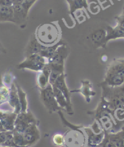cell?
<instances>
[{"mask_svg": "<svg viewBox=\"0 0 124 147\" xmlns=\"http://www.w3.org/2000/svg\"><path fill=\"white\" fill-rule=\"evenodd\" d=\"M122 60L123 61V62H124V59H122Z\"/></svg>", "mask_w": 124, "mask_h": 147, "instance_id": "f35d334b", "label": "cell"}, {"mask_svg": "<svg viewBox=\"0 0 124 147\" xmlns=\"http://www.w3.org/2000/svg\"><path fill=\"white\" fill-rule=\"evenodd\" d=\"M66 74L63 73L56 80L53 86L57 88L65 96L66 100L71 107L72 106L71 102V93L66 83Z\"/></svg>", "mask_w": 124, "mask_h": 147, "instance_id": "9a60e30c", "label": "cell"}, {"mask_svg": "<svg viewBox=\"0 0 124 147\" xmlns=\"http://www.w3.org/2000/svg\"><path fill=\"white\" fill-rule=\"evenodd\" d=\"M51 72V66L49 63H46L43 69L38 72V74L37 77V85L40 90L45 88L48 85L49 76Z\"/></svg>", "mask_w": 124, "mask_h": 147, "instance_id": "5bb4252c", "label": "cell"}, {"mask_svg": "<svg viewBox=\"0 0 124 147\" xmlns=\"http://www.w3.org/2000/svg\"><path fill=\"white\" fill-rule=\"evenodd\" d=\"M13 5V0H0V6L12 7Z\"/></svg>", "mask_w": 124, "mask_h": 147, "instance_id": "d6a6232c", "label": "cell"}, {"mask_svg": "<svg viewBox=\"0 0 124 147\" xmlns=\"http://www.w3.org/2000/svg\"><path fill=\"white\" fill-rule=\"evenodd\" d=\"M7 103L13 109V112L17 114L21 112L22 108L20 102L17 83L15 81L12 84L10 88V95Z\"/></svg>", "mask_w": 124, "mask_h": 147, "instance_id": "7c38bea8", "label": "cell"}, {"mask_svg": "<svg viewBox=\"0 0 124 147\" xmlns=\"http://www.w3.org/2000/svg\"><path fill=\"white\" fill-rule=\"evenodd\" d=\"M37 1V0H25L24 4H23V6L25 10V11L27 13L29 14L30 8L32 7L33 5L36 3Z\"/></svg>", "mask_w": 124, "mask_h": 147, "instance_id": "1f68e13d", "label": "cell"}, {"mask_svg": "<svg viewBox=\"0 0 124 147\" xmlns=\"http://www.w3.org/2000/svg\"><path fill=\"white\" fill-rule=\"evenodd\" d=\"M10 95V88L6 86L2 81V77L0 75V106L6 103L9 101Z\"/></svg>", "mask_w": 124, "mask_h": 147, "instance_id": "d4e9b609", "label": "cell"}, {"mask_svg": "<svg viewBox=\"0 0 124 147\" xmlns=\"http://www.w3.org/2000/svg\"><path fill=\"white\" fill-rule=\"evenodd\" d=\"M0 8H1V6H0Z\"/></svg>", "mask_w": 124, "mask_h": 147, "instance_id": "ab89813d", "label": "cell"}, {"mask_svg": "<svg viewBox=\"0 0 124 147\" xmlns=\"http://www.w3.org/2000/svg\"><path fill=\"white\" fill-rule=\"evenodd\" d=\"M0 53H4L6 54V50L4 48V46L0 43Z\"/></svg>", "mask_w": 124, "mask_h": 147, "instance_id": "d590c367", "label": "cell"}, {"mask_svg": "<svg viewBox=\"0 0 124 147\" xmlns=\"http://www.w3.org/2000/svg\"><path fill=\"white\" fill-rule=\"evenodd\" d=\"M86 136L87 147H97L99 146L103 140L105 136L104 131L101 133H95L93 131L90 126L84 127L83 128Z\"/></svg>", "mask_w": 124, "mask_h": 147, "instance_id": "30bf717a", "label": "cell"}, {"mask_svg": "<svg viewBox=\"0 0 124 147\" xmlns=\"http://www.w3.org/2000/svg\"><path fill=\"white\" fill-rule=\"evenodd\" d=\"M105 135L116 147H124V140L122 138L119 131L117 133H105Z\"/></svg>", "mask_w": 124, "mask_h": 147, "instance_id": "4316f807", "label": "cell"}, {"mask_svg": "<svg viewBox=\"0 0 124 147\" xmlns=\"http://www.w3.org/2000/svg\"><path fill=\"white\" fill-rule=\"evenodd\" d=\"M91 39L92 43L99 48H105L107 43L106 41V31L105 28H99L91 34Z\"/></svg>", "mask_w": 124, "mask_h": 147, "instance_id": "e0dca14e", "label": "cell"}, {"mask_svg": "<svg viewBox=\"0 0 124 147\" xmlns=\"http://www.w3.org/2000/svg\"><path fill=\"white\" fill-rule=\"evenodd\" d=\"M51 72L49 76V83L53 86L56 80L62 74L65 73V65L51 64Z\"/></svg>", "mask_w": 124, "mask_h": 147, "instance_id": "7402d4cb", "label": "cell"}, {"mask_svg": "<svg viewBox=\"0 0 124 147\" xmlns=\"http://www.w3.org/2000/svg\"><path fill=\"white\" fill-rule=\"evenodd\" d=\"M13 8L14 23L21 24L28 18L29 14L25 11L23 5L13 4Z\"/></svg>", "mask_w": 124, "mask_h": 147, "instance_id": "44dd1931", "label": "cell"}, {"mask_svg": "<svg viewBox=\"0 0 124 147\" xmlns=\"http://www.w3.org/2000/svg\"><path fill=\"white\" fill-rule=\"evenodd\" d=\"M119 133L120 135L121 136L122 138L123 139V140H124V126L121 128V129H120V131H119Z\"/></svg>", "mask_w": 124, "mask_h": 147, "instance_id": "e575fe53", "label": "cell"}, {"mask_svg": "<svg viewBox=\"0 0 124 147\" xmlns=\"http://www.w3.org/2000/svg\"><path fill=\"white\" fill-rule=\"evenodd\" d=\"M88 114L94 116V120L99 122L105 133H117L119 131L110 113L108 104L103 97H101L100 101L96 109L88 111Z\"/></svg>", "mask_w": 124, "mask_h": 147, "instance_id": "6da1fadb", "label": "cell"}, {"mask_svg": "<svg viewBox=\"0 0 124 147\" xmlns=\"http://www.w3.org/2000/svg\"><path fill=\"white\" fill-rule=\"evenodd\" d=\"M69 54V49L65 44L60 46L55 53L49 60L48 63L51 64L65 65V61Z\"/></svg>", "mask_w": 124, "mask_h": 147, "instance_id": "4fadbf2b", "label": "cell"}, {"mask_svg": "<svg viewBox=\"0 0 124 147\" xmlns=\"http://www.w3.org/2000/svg\"><path fill=\"white\" fill-rule=\"evenodd\" d=\"M13 140L16 147H28L25 144L23 134L13 130Z\"/></svg>", "mask_w": 124, "mask_h": 147, "instance_id": "83f0119b", "label": "cell"}, {"mask_svg": "<svg viewBox=\"0 0 124 147\" xmlns=\"http://www.w3.org/2000/svg\"><path fill=\"white\" fill-rule=\"evenodd\" d=\"M106 31V41L108 43L110 40H114L119 38H124V29L115 26H107Z\"/></svg>", "mask_w": 124, "mask_h": 147, "instance_id": "ac0fdd59", "label": "cell"}, {"mask_svg": "<svg viewBox=\"0 0 124 147\" xmlns=\"http://www.w3.org/2000/svg\"><path fill=\"white\" fill-rule=\"evenodd\" d=\"M44 47L45 46L41 45L35 38V36H34L30 40L26 48V57L32 54H40Z\"/></svg>", "mask_w": 124, "mask_h": 147, "instance_id": "d6986e66", "label": "cell"}, {"mask_svg": "<svg viewBox=\"0 0 124 147\" xmlns=\"http://www.w3.org/2000/svg\"><path fill=\"white\" fill-rule=\"evenodd\" d=\"M0 147H13V146H0Z\"/></svg>", "mask_w": 124, "mask_h": 147, "instance_id": "74e56055", "label": "cell"}, {"mask_svg": "<svg viewBox=\"0 0 124 147\" xmlns=\"http://www.w3.org/2000/svg\"><path fill=\"white\" fill-rule=\"evenodd\" d=\"M33 123L39 124V121L32 112L28 111L26 113H20L17 114L15 120L13 131L23 134L27 128Z\"/></svg>", "mask_w": 124, "mask_h": 147, "instance_id": "52a82bcc", "label": "cell"}, {"mask_svg": "<svg viewBox=\"0 0 124 147\" xmlns=\"http://www.w3.org/2000/svg\"><path fill=\"white\" fill-rule=\"evenodd\" d=\"M38 125V123L32 124L23 133L25 144L28 147L37 144L41 138Z\"/></svg>", "mask_w": 124, "mask_h": 147, "instance_id": "9c48e42d", "label": "cell"}, {"mask_svg": "<svg viewBox=\"0 0 124 147\" xmlns=\"http://www.w3.org/2000/svg\"><path fill=\"white\" fill-rule=\"evenodd\" d=\"M2 77V81L5 85L10 88L12 84L15 82L14 76L12 74L11 72L8 71L6 72L4 74L1 76Z\"/></svg>", "mask_w": 124, "mask_h": 147, "instance_id": "f1b7e54d", "label": "cell"}, {"mask_svg": "<svg viewBox=\"0 0 124 147\" xmlns=\"http://www.w3.org/2000/svg\"><path fill=\"white\" fill-rule=\"evenodd\" d=\"M69 6V14L73 16L74 13L82 9H85L87 11L88 10L89 5L88 0H66Z\"/></svg>", "mask_w": 124, "mask_h": 147, "instance_id": "ffe728a7", "label": "cell"}, {"mask_svg": "<svg viewBox=\"0 0 124 147\" xmlns=\"http://www.w3.org/2000/svg\"><path fill=\"white\" fill-rule=\"evenodd\" d=\"M64 44L65 43H64L63 41L60 40L57 43H56L53 45L45 46L44 49L41 51L40 54L48 60L54 55V54L55 53L57 50L58 49L59 47Z\"/></svg>", "mask_w": 124, "mask_h": 147, "instance_id": "603a6c76", "label": "cell"}, {"mask_svg": "<svg viewBox=\"0 0 124 147\" xmlns=\"http://www.w3.org/2000/svg\"><path fill=\"white\" fill-rule=\"evenodd\" d=\"M122 14L124 15V6H123V9H122Z\"/></svg>", "mask_w": 124, "mask_h": 147, "instance_id": "8d00e7d4", "label": "cell"}, {"mask_svg": "<svg viewBox=\"0 0 124 147\" xmlns=\"http://www.w3.org/2000/svg\"><path fill=\"white\" fill-rule=\"evenodd\" d=\"M71 93H80L84 96L86 102L90 103L91 100V98L96 96V92L93 90L92 85L90 80H82L80 88L70 91Z\"/></svg>", "mask_w": 124, "mask_h": 147, "instance_id": "8fae6325", "label": "cell"}, {"mask_svg": "<svg viewBox=\"0 0 124 147\" xmlns=\"http://www.w3.org/2000/svg\"><path fill=\"white\" fill-rule=\"evenodd\" d=\"M13 4H21L23 5L25 1V0H13Z\"/></svg>", "mask_w": 124, "mask_h": 147, "instance_id": "836d02e7", "label": "cell"}, {"mask_svg": "<svg viewBox=\"0 0 124 147\" xmlns=\"http://www.w3.org/2000/svg\"><path fill=\"white\" fill-rule=\"evenodd\" d=\"M99 86L102 88V97L107 102L110 109L124 107V83L117 87Z\"/></svg>", "mask_w": 124, "mask_h": 147, "instance_id": "3957f363", "label": "cell"}, {"mask_svg": "<svg viewBox=\"0 0 124 147\" xmlns=\"http://www.w3.org/2000/svg\"><path fill=\"white\" fill-rule=\"evenodd\" d=\"M53 142L57 146H63L64 138L63 134L59 133L55 134L53 136Z\"/></svg>", "mask_w": 124, "mask_h": 147, "instance_id": "f546056e", "label": "cell"}, {"mask_svg": "<svg viewBox=\"0 0 124 147\" xmlns=\"http://www.w3.org/2000/svg\"><path fill=\"white\" fill-rule=\"evenodd\" d=\"M84 126L72 125L63 134L64 147H85L87 144L86 136L83 129Z\"/></svg>", "mask_w": 124, "mask_h": 147, "instance_id": "277c9868", "label": "cell"}, {"mask_svg": "<svg viewBox=\"0 0 124 147\" xmlns=\"http://www.w3.org/2000/svg\"><path fill=\"white\" fill-rule=\"evenodd\" d=\"M17 86L20 98V102L21 104V108H22L20 113H26L28 111V102L27 100V94L24 92L23 89L21 88V86L18 85L17 84Z\"/></svg>", "mask_w": 124, "mask_h": 147, "instance_id": "484cf974", "label": "cell"}, {"mask_svg": "<svg viewBox=\"0 0 124 147\" xmlns=\"http://www.w3.org/2000/svg\"><path fill=\"white\" fill-rule=\"evenodd\" d=\"M0 22H9L14 23L13 6H1V8H0Z\"/></svg>", "mask_w": 124, "mask_h": 147, "instance_id": "cb8c5ba5", "label": "cell"}, {"mask_svg": "<svg viewBox=\"0 0 124 147\" xmlns=\"http://www.w3.org/2000/svg\"><path fill=\"white\" fill-rule=\"evenodd\" d=\"M40 96L43 105L49 114L57 113L59 111H63L56 100L53 87L51 84L49 83L45 88L40 90Z\"/></svg>", "mask_w": 124, "mask_h": 147, "instance_id": "5b68a950", "label": "cell"}, {"mask_svg": "<svg viewBox=\"0 0 124 147\" xmlns=\"http://www.w3.org/2000/svg\"><path fill=\"white\" fill-rule=\"evenodd\" d=\"M47 62V60L40 54H32L26 57L17 67L19 69H29L38 72L43 69Z\"/></svg>", "mask_w": 124, "mask_h": 147, "instance_id": "8992f818", "label": "cell"}, {"mask_svg": "<svg viewBox=\"0 0 124 147\" xmlns=\"http://www.w3.org/2000/svg\"><path fill=\"white\" fill-rule=\"evenodd\" d=\"M53 91L54 93V96L57 102L63 111H66L69 115H72L74 114L73 109H72V107H71L68 104V102L66 100L65 96L63 95L57 88H56L54 86Z\"/></svg>", "mask_w": 124, "mask_h": 147, "instance_id": "2e32d148", "label": "cell"}, {"mask_svg": "<svg viewBox=\"0 0 124 147\" xmlns=\"http://www.w3.org/2000/svg\"><path fill=\"white\" fill-rule=\"evenodd\" d=\"M17 116V114L14 112L4 111L0 109V132L13 131Z\"/></svg>", "mask_w": 124, "mask_h": 147, "instance_id": "ba28073f", "label": "cell"}, {"mask_svg": "<svg viewBox=\"0 0 124 147\" xmlns=\"http://www.w3.org/2000/svg\"><path fill=\"white\" fill-rule=\"evenodd\" d=\"M115 20L116 21L117 27L124 29V15L120 14L115 17Z\"/></svg>", "mask_w": 124, "mask_h": 147, "instance_id": "4dcf8cb0", "label": "cell"}, {"mask_svg": "<svg viewBox=\"0 0 124 147\" xmlns=\"http://www.w3.org/2000/svg\"><path fill=\"white\" fill-rule=\"evenodd\" d=\"M60 30L53 23L40 25L36 29L35 36L40 43L44 46L53 45L59 41Z\"/></svg>", "mask_w": 124, "mask_h": 147, "instance_id": "7a4b0ae2", "label": "cell"}]
</instances>
